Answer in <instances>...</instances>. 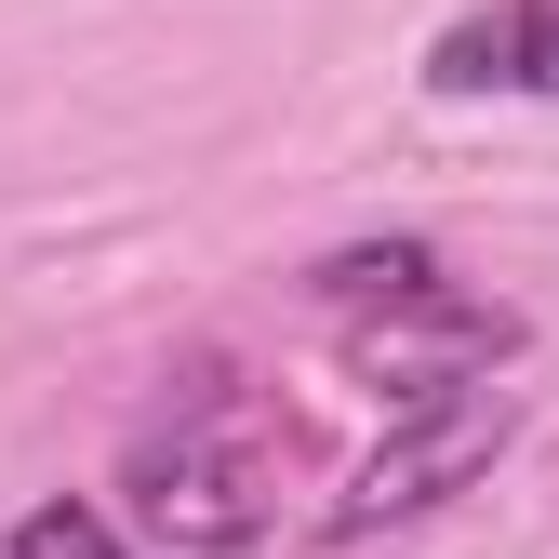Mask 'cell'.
I'll use <instances>...</instances> for the list:
<instances>
[{
	"label": "cell",
	"mask_w": 559,
	"mask_h": 559,
	"mask_svg": "<svg viewBox=\"0 0 559 559\" xmlns=\"http://www.w3.org/2000/svg\"><path fill=\"white\" fill-rule=\"evenodd\" d=\"M120 520L174 559H253L280 533V427L253 413L240 373L200 360L120 453Z\"/></svg>",
	"instance_id": "1"
},
{
	"label": "cell",
	"mask_w": 559,
	"mask_h": 559,
	"mask_svg": "<svg viewBox=\"0 0 559 559\" xmlns=\"http://www.w3.org/2000/svg\"><path fill=\"white\" fill-rule=\"evenodd\" d=\"M333 346H346V373H360L386 413H413V400L493 386V373L520 360V307H507V294H466L453 266H427L413 294L346 307V320H333Z\"/></svg>",
	"instance_id": "2"
},
{
	"label": "cell",
	"mask_w": 559,
	"mask_h": 559,
	"mask_svg": "<svg viewBox=\"0 0 559 559\" xmlns=\"http://www.w3.org/2000/svg\"><path fill=\"white\" fill-rule=\"evenodd\" d=\"M520 440V400L507 386H453V400H413L400 427L360 453V479L320 507V533L333 546H360V533H386V520H427V507H453L466 479H493V453Z\"/></svg>",
	"instance_id": "3"
},
{
	"label": "cell",
	"mask_w": 559,
	"mask_h": 559,
	"mask_svg": "<svg viewBox=\"0 0 559 559\" xmlns=\"http://www.w3.org/2000/svg\"><path fill=\"white\" fill-rule=\"evenodd\" d=\"M427 94H533L559 107V0H479L427 40Z\"/></svg>",
	"instance_id": "4"
},
{
	"label": "cell",
	"mask_w": 559,
	"mask_h": 559,
	"mask_svg": "<svg viewBox=\"0 0 559 559\" xmlns=\"http://www.w3.org/2000/svg\"><path fill=\"white\" fill-rule=\"evenodd\" d=\"M427 266H440L427 240H360V253H320V266H307V307H333V320H346V307H373V294H413Z\"/></svg>",
	"instance_id": "5"
},
{
	"label": "cell",
	"mask_w": 559,
	"mask_h": 559,
	"mask_svg": "<svg viewBox=\"0 0 559 559\" xmlns=\"http://www.w3.org/2000/svg\"><path fill=\"white\" fill-rule=\"evenodd\" d=\"M14 559H133V546H120V520H107V507L53 493V507H27V520H14Z\"/></svg>",
	"instance_id": "6"
}]
</instances>
